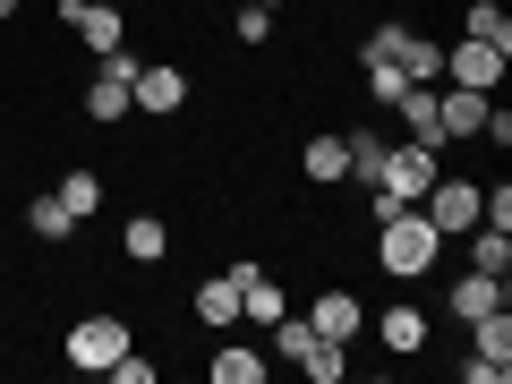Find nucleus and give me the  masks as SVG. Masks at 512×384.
Wrapping results in <instances>:
<instances>
[{
  "label": "nucleus",
  "mask_w": 512,
  "mask_h": 384,
  "mask_svg": "<svg viewBox=\"0 0 512 384\" xmlns=\"http://www.w3.org/2000/svg\"><path fill=\"white\" fill-rule=\"evenodd\" d=\"M367 197H376V265L393 282H427V265L444 256V231L427 222V205H402L384 188H367Z\"/></svg>",
  "instance_id": "1"
},
{
  "label": "nucleus",
  "mask_w": 512,
  "mask_h": 384,
  "mask_svg": "<svg viewBox=\"0 0 512 384\" xmlns=\"http://www.w3.org/2000/svg\"><path fill=\"white\" fill-rule=\"evenodd\" d=\"M359 60H393L410 86H436V77H444V43H436V35H419V26H402V18H384L376 35L359 43Z\"/></svg>",
  "instance_id": "2"
},
{
  "label": "nucleus",
  "mask_w": 512,
  "mask_h": 384,
  "mask_svg": "<svg viewBox=\"0 0 512 384\" xmlns=\"http://www.w3.org/2000/svg\"><path fill=\"white\" fill-rule=\"evenodd\" d=\"M137 69H146V60L128 52V43H111V52H94V77H86V120L94 128H111V120H128V111H137Z\"/></svg>",
  "instance_id": "3"
},
{
  "label": "nucleus",
  "mask_w": 512,
  "mask_h": 384,
  "mask_svg": "<svg viewBox=\"0 0 512 384\" xmlns=\"http://www.w3.org/2000/svg\"><path fill=\"white\" fill-rule=\"evenodd\" d=\"M60 350H69V367H86V376H103V367H111V359L128 350V316H111V308L77 316V325H69V342H60Z\"/></svg>",
  "instance_id": "4"
},
{
  "label": "nucleus",
  "mask_w": 512,
  "mask_h": 384,
  "mask_svg": "<svg viewBox=\"0 0 512 384\" xmlns=\"http://www.w3.org/2000/svg\"><path fill=\"white\" fill-rule=\"evenodd\" d=\"M461 376L470 384H504L512 376V316L504 308L470 316V359H461Z\"/></svg>",
  "instance_id": "5"
},
{
  "label": "nucleus",
  "mask_w": 512,
  "mask_h": 384,
  "mask_svg": "<svg viewBox=\"0 0 512 384\" xmlns=\"http://www.w3.org/2000/svg\"><path fill=\"white\" fill-rule=\"evenodd\" d=\"M436 171H444V146H419V137H402V146L384 154V197H402V205H419L427 188H436Z\"/></svg>",
  "instance_id": "6"
},
{
  "label": "nucleus",
  "mask_w": 512,
  "mask_h": 384,
  "mask_svg": "<svg viewBox=\"0 0 512 384\" xmlns=\"http://www.w3.org/2000/svg\"><path fill=\"white\" fill-rule=\"evenodd\" d=\"M504 60H512V52H495V43H470V35H461L453 52H444V86H478V94H495V86H504Z\"/></svg>",
  "instance_id": "7"
},
{
  "label": "nucleus",
  "mask_w": 512,
  "mask_h": 384,
  "mask_svg": "<svg viewBox=\"0 0 512 384\" xmlns=\"http://www.w3.org/2000/svg\"><path fill=\"white\" fill-rule=\"evenodd\" d=\"M419 205H427V222H436L444 239H461L478 222V180H444V171H436V188H427Z\"/></svg>",
  "instance_id": "8"
},
{
  "label": "nucleus",
  "mask_w": 512,
  "mask_h": 384,
  "mask_svg": "<svg viewBox=\"0 0 512 384\" xmlns=\"http://www.w3.org/2000/svg\"><path fill=\"white\" fill-rule=\"evenodd\" d=\"M436 128H444V146L478 137V128H487V94H478V86H444V77H436Z\"/></svg>",
  "instance_id": "9"
},
{
  "label": "nucleus",
  "mask_w": 512,
  "mask_h": 384,
  "mask_svg": "<svg viewBox=\"0 0 512 384\" xmlns=\"http://www.w3.org/2000/svg\"><path fill=\"white\" fill-rule=\"evenodd\" d=\"M137 111H154V120H163V111H180L188 103V69H171V60H154V69H137Z\"/></svg>",
  "instance_id": "10"
},
{
  "label": "nucleus",
  "mask_w": 512,
  "mask_h": 384,
  "mask_svg": "<svg viewBox=\"0 0 512 384\" xmlns=\"http://www.w3.org/2000/svg\"><path fill=\"white\" fill-rule=\"evenodd\" d=\"M504 299H512V274H478V265H470V274L453 282V316H461V325L487 316V308H504Z\"/></svg>",
  "instance_id": "11"
},
{
  "label": "nucleus",
  "mask_w": 512,
  "mask_h": 384,
  "mask_svg": "<svg viewBox=\"0 0 512 384\" xmlns=\"http://www.w3.org/2000/svg\"><path fill=\"white\" fill-rule=\"evenodd\" d=\"M231 282H239V316H256V325H274V316L291 308V299L274 291V274H265V265H231Z\"/></svg>",
  "instance_id": "12"
},
{
  "label": "nucleus",
  "mask_w": 512,
  "mask_h": 384,
  "mask_svg": "<svg viewBox=\"0 0 512 384\" xmlns=\"http://www.w3.org/2000/svg\"><path fill=\"white\" fill-rule=\"evenodd\" d=\"M376 342L393 350V359H419V350H427V316L410 308V299H402V308H384L376 316Z\"/></svg>",
  "instance_id": "13"
},
{
  "label": "nucleus",
  "mask_w": 512,
  "mask_h": 384,
  "mask_svg": "<svg viewBox=\"0 0 512 384\" xmlns=\"http://www.w3.org/2000/svg\"><path fill=\"white\" fill-rule=\"evenodd\" d=\"M299 171H308L316 188H333V180H350V137H308V146H299Z\"/></svg>",
  "instance_id": "14"
},
{
  "label": "nucleus",
  "mask_w": 512,
  "mask_h": 384,
  "mask_svg": "<svg viewBox=\"0 0 512 384\" xmlns=\"http://www.w3.org/2000/svg\"><path fill=\"white\" fill-rule=\"evenodd\" d=\"M60 18L77 26V35H86V52H111V43H128V26H120V9H77V0H60Z\"/></svg>",
  "instance_id": "15"
},
{
  "label": "nucleus",
  "mask_w": 512,
  "mask_h": 384,
  "mask_svg": "<svg viewBox=\"0 0 512 384\" xmlns=\"http://www.w3.org/2000/svg\"><path fill=\"white\" fill-rule=\"evenodd\" d=\"M308 325L325 333V342H359V299H350V291H316Z\"/></svg>",
  "instance_id": "16"
},
{
  "label": "nucleus",
  "mask_w": 512,
  "mask_h": 384,
  "mask_svg": "<svg viewBox=\"0 0 512 384\" xmlns=\"http://www.w3.org/2000/svg\"><path fill=\"white\" fill-rule=\"evenodd\" d=\"M393 111H402V128L419 137V146H444V128H436V86H402V94H393Z\"/></svg>",
  "instance_id": "17"
},
{
  "label": "nucleus",
  "mask_w": 512,
  "mask_h": 384,
  "mask_svg": "<svg viewBox=\"0 0 512 384\" xmlns=\"http://www.w3.org/2000/svg\"><path fill=\"white\" fill-rule=\"evenodd\" d=\"M205 376H214V384H265V350H248V342H222L214 359H205Z\"/></svg>",
  "instance_id": "18"
},
{
  "label": "nucleus",
  "mask_w": 512,
  "mask_h": 384,
  "mask_svg": "<svg viewBox=\"0 0 512 384\" xmlns=\"http://www.w3.org/2000/svg\"><path fill=\"white\" fill-rule=\"evenodd\" d=\"M461 35H470V43H495V52H512V18L495 9V0H470V9H461Z\"/></svg>",
  "instance_id": "19"
},
{
  "label": "nucleus",
  "mask_w": 512,
  "mask_h": 384,
  "mask_svg": "<svg viewBox=\"0 0 512 384\" xmlns=\"http://www.w3.org/2000/svg\"><path fill=\"white\" fill-rule=\"evenodd\" d=\"M120 248L137 256V265H163V256H171V222H154V214H137V222H128V231H120Z\"/></svg>",
  "instance_id": "20"
},
{
  "label": "nucleus",
  "mask_w": 512,
  "mask_h": 384,
  "mask_svg": "<svg viewBox=\"0 0 512 384\" xmlns=\"http://www.w3.org/2000/svg\"><path fill=\"white\" fill-rule=\"evenodd\" d=\"M274 350H282V359H299V367H308L316 350H325V333H316L308 316H291V308H282V316H274Z\"/></svg>",
  "instance_id": "21"
},
{
  "label": "nucleus",
  "mask_w": 512,
  "mask_h": 384,
  "mask_svg": "<svg viewBox=\"0 0 512 384\" xmlns=\"http://www.w3.org/2000/svg\"><path fill=\"white\" fill-rule=\"evenodd\" d=\"M197 316H205L214 333H231V325H239V282H231V274H214V282L197 291Z\"/></svg>",
  "instance_id": "22"
},
{
  "label": "nucleus",
  "mask_w": 512,
  "mask_h": 384,
  "mask_svg": "<svg viewBox=\"0 0 512 384\" xmlns=\"http://www.w3.org/2000/svg\"><path fill=\"white\" fill-rule=\"evenodd\" d=\"M384 154H393V137H376V128H359V137H350V171H359V188L384 180Z\"/></svg>",
  "instance_id": "23"
},
{
  "label": "nucleus",
  "mask_w": 512,
  "mask_h": 384,
  "mask_svg": "<svg viewBox=\"0 0 512 384\" xmlns=\"http://www.w3.org/2000/svg\"><path fill=\"white\" fill-rule=\"evenodd\" d=\"M26 231H35V239H69V231H77V214H69L60 197H35V205H26Z\"/></svg>",
  "instance_id": "24"
},
{
  "label": "nucleus",
  "mask_w": 512,
  "mask_h": 384,
  "mask_svg": "<svg viewBox=\"0 0 512 384\" xmlns=\"http://www.w3.org/2000/svg\"><path fill=\"white\" fill-rule=\"evenodd\" d=\"M52 197H60V205H69V214H77V222H86V214H94V205H103V180H94V171H69V180H60V188H52Z\"/></svg>",
  "instance_id": "25"
},
{
  "label": "nucleus",
  "mask_w": 512,
  "mask_h": 384,
  "mask_svg": "<svg viewBox=\"0 0 512 384\" xmlns=\"http://www.w3.org/2000/svg\"><path fill=\"white\" fill-rule=\"evenodd\" d=\"M239 43H265V35H274V0H239Z\"/></svg>",
  "instance_id": "26"
},
{
  "label": "nucleus",
  "mask_w": 512,
  "mask_h": 384,
  "mask_svg": "<svg viewBox=\"0 0 512 384\" xmlns=\"http://www.w3.org/2000/svg\"><path fill=\"white\" fill-rule=\"evenodd\" d=\"M103 376H111V384H154V359H137V350H120V359H111Z\"/></svg>",
  "instance_id": "27"
},
{
  "label": "nucleus",
  "mask_w": 512,
  "mask_h": 384,
  "mask_svg": "<svg viewBox=\"0 0 512 384\" xmlns=\"http://www.w3.org/2000/svg\"><path fill=\"white\" fill-rule=\"evenodd\" d=\"M77 9H103V0H77Z\"/></svg>",
  "instance_id": "28"
}]
</instances>
